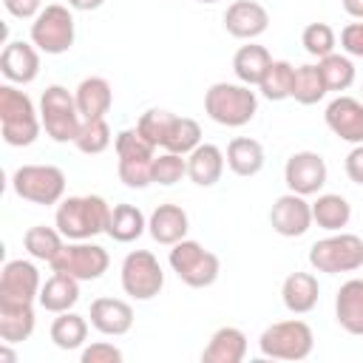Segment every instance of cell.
Instances as JSON below:
<instances>
[{"mask_svg":"<svg viewBox=\"0 0 363 363\" xmlns=\"http://www.w3.org/2000/svg\"><path fill=\"white\" fill-rule=\"evenodd\" d=\"M74 99H77V111L82 119H105V113L113 105V91L105 77H85L77 85Z\"/></svg>","mask_w":363,"mask_h":363,"instance_id":"ffe728a7","label":"cell"},{"mask_svg":"<svg viewBox=\"0 0 363 363\" xmlns=\"http://www.w3.org/2000/svg\"><path fill=\"white\" fill-rule=\"evenodd\" d=\"M3 6L17 20H34L43 11V0H3Z\"/></svg>","mask_w":363,"mask_h":363,"instance_id":"f6af8a7d","label":"cell"},{"mask_svg":"<svg viewBox=\"0 0 363 363\" xmlns=\"http://www.w3.org/2000/svg\"><path fill=\"white\" fill-rule=\"evenodd\" d=\"M352 218V207L340 193H320L312 201V221L329 233H337L349 224Z\"/></svg>","mask_w":363,"mask_h":363,"instance_id":"f1b7e54d","label":"cell"},{"mask_svg":"<svg viewBox=\"0 0 363 363\" xmlns=\"http://www.w3.org/2000/svg\"><path fill=\"white\" fill-rule=\"evenodd\" d=\"M111 204L102 196H68L60 201L54 224L68 241H88L108 230Z\"/></svg>","mask_w":363,"mask_h":363,"instance_id":"6da1fadb","label":"cell"},{"mask_svg":"<svg viewBox=\"0 0 363 363\" xmlns=\"http://www.w3.org/2000/svg\"><path fill=\"white\" fill-rule=\"evenodd\" d=\"M190 230V218L179 204H159L150 218H147V233L153 235L156 244L173 247L176 241H182Z\"/></svg>","mask_w":363,"mask_h":363,"instance_id":"d6986e66","label":"cell"},{"mask_svg":"<svg viewBox=\"0 0 363 363\" xmlns=\"http://www.w3.org/2000/svg\"><path fill=\"white\" fill-rule=\"evenodd\" d=\"M182 176H187V159L182 153H159L153 156V184L170 187L176 182H182Z\"/></svg>","mask_w":363,"mask_h":363,"instance_id":"ab89813d","label":"cell"},{"mask_svg":"<svg viewBox=\"0 0 363 363\" xmlns=\"http://www.w3.org/2000/svg\"><path fill=\"white\" fill-rule=\"evenodd\" d=\"M224 162L227 159H224L221 147L201 142L193 153H187V176L199 187H213L224 173Z\"/></svg>","mask_w":363,"mask_h":363,"instance_id":"cb8c5ba5","label":"cell"},{"mask_svg":"<svg viewBox=\"0 0 363 363\" xmlns=\"http://www.w3.org/2000/svg\"><path fill=\"white\" fill-rule=\"evenodd\" d=\"M340 48L349 57H363V20L360 23H349L340 31Z\"/></svg>","mask_w":363,"mask_h":363,"instance_id":"ee69618b","label":"cell"},{"mask_svg":"<svg viewBox=\"0 0 363 363\" xmlns=\"http://www.w3.org/2000/svg\"><path fill=\"white\" fill-rule=\"evenodd\" d=\"M320 286L312 272H292L281 284V301L292 315H306L318 306Z\"/></svg>","mask_w":363,"mask_h":363,"instance_id":"44dd1931","label":"cell"},{"mask_svg":"<svg viewBox=\"0 0 363 363\" xmlns=\"http://www.w3.org/2000/svg\"><path fill=\"white\" fill-rule=\"evenodd\" d=\"M346 176L354 182V184H363V145H354L349 153H346Z\"/></svg>","mask_w":363,"mask_h":363,"instance_id":"bcb514c9","label":"cell"},{"mask_svg":"<svg viewBox=\"0 0 363 363\" xmlns=\"http://www.w3.org/2000/svg\"><path fill=\"white\" fill-rule=\"evenodd\" d=\"M301 45L306 48V54L323 60L326 54L335 51L337 37H335V31H332L329 23H309V26L303 28V34H301Z\"/></svg>","mask_w":363,"mask_h":363,"instance_id":"f35d334b","label":"cell"},{"mask_svg":"<svg viewBox=\"0 0 363 363\" xmlns=\"http://www.w3.org/2000/svg\"><path fill=\"white\" fill-rule=\"evenodd\" d=\"M267 26L269 14L258 0H235L224 11V28L238 40H255L267 31Z\"/></svg>","mask_w":363,"mask_h":363,"instance_id":"e0dca14e","label":"cell"},{"mask_svg":"<svg viewBox=\"0 0 363 363\" xmlns=\"http://www.w3.org/2000/svg\"><path fill=\"white\" fill-rule=\"evenodd\" d=\"M147 230V218L136 204H113L111 207V218H108V235L119 244H130L136 241L142 233Z\"/></svg>","mask_w":363,"mask_h":363,"instance_id":"4316f807","label":"cell"},{"mask_svg":"<svg viewBox=\"0 0 363 363\" xmlns=\"http://www.w3.org/2000/svg\"><path fill=\"white\" fill-rule=\"evenodd\" d=\"M258 111V96L244 82H213L204 94V113L224 128L247 125Z\"/></svg>","mask_w":363,"mask_h":363,"instance_id":"3957f363","label":"cell"},{"mask_svg":"<svg viewBox=\"0 0 363 363\" xmlns=\"http://www.w3.org/2000/svg\"><path fill=\"white\" fill-rule=\"evenodd\" d=\"M31 43L45 54H65L74 45V14L68 6H45L31 23Z\"/></svg>","mask_w":363,"mask_h":363,"instance_id":"9c48e42d","label":"cell"},{"mask_svg":"<svg viewBox=\"0 0 363 363\" xmlns=\"http://www.w3.org/2000/svg\"><path fill=\"white\" fill-rule=\"evenodd\" d=\"M326 176H329L326 162L315 150H298L284 164V182L289 193H298V196H318L320 187L326 184Z\"/></svg>","mask_w":363,"mask_h":363,"instance_id":"4fadbf2b","label":"cell"},{"mask_svg":"<svg viewBox=\"0 0 363 363\" xmlns=\"http://www.w3.org/2000/svg\"><path fill=\"white\" fill-rule=\"evenodd\" d=\"M74 145L82 153H88V156H96V153L108 150L111 147V128H108V122L105 119H82V128H79Z\"/></svg>","mask_w":363,"mask_h":363,"instance_id":"8d00e7d4","label":"cell"},{"mask_svg":"<svg viewBox=\"0 0 363 363\" xmlns=\"http://www.w3.org/2000/svg\"><path fill=\"white\" fill-rule=\"evenodd\" d=\"M37 301H40V306H43L45 312H54V315L68 312V309L79 301V281H77L74 275H68V272H54V275L43 284Z\"/></svg>","mask_w":363,"mask_h":363,"instance_id":"d4e9b609","label":"cell"},{"mask_svg":"<svg viewBox=\"0 0 363 363\" xmlns=\"http://www.w3.org/2000/svg\"><path fill=\"white\" fill-rule=\"evenodd\" d=\"M11 187L23 201L31 204H60L65 193V173L57 164H23L11 176Z\"/></svg>","mask_w":363,"mask_h":363,"instance_id":"ba28073f","label":"cell"},{"mask_svg":"<svg viewBox=\"0 0 363 363\" xmlns=\"http://www.w3.org/2000/svg\"><path fill=\"white\" fill-rule=\"evenodd\" d=\"M173 119H176V113H170V111H164V108H150V111H145V113L139 116L136 130H139L153 147H162V145H164V136H167V130H170V125H173Z\"/></svg>","mask_w":363,"mask_h":363,"instance_id":"74e56055","label":"cell"},{"mask_svg":"<svg viewBox=\"0 0 363 363\" xmlns=\"http://www.w3.org/2000/svg\"><path fill=\"white\" fill-rule=\"evenodd\" d=\"M269 62H272L269 51H267L264 45L250 43V45H241V48L235 51V57H233V71H235L238 82H244V85L252 88V85H258V82L264 79Z\"/></svg>","mask_w":363,"mask_h":363,"instance_id":"83f0119b","label":"cell"},{"mask_svg":"<svg viewBox=\"0 0 363 363\" xmlns=\"http://www.w3.org/2000/svg\"><path fill=\"white\" fill-rule=\"evenodd\" d=\"M269 224L278 235L298 238L312 227V204L306 201V196L284 193L269 207Z\"/></svg>","mask_w":363,"mask_h":363,"instance_id":"5bb4252c","label":"cell"},{"mask_svg":"<svg viewBox=\"0 0 363 363\" xmlns=\"http://www.w3.org/2000/svg\"><path fill=\"white\" fill-rule=\"evenodd\" d=\"M164 272L150 250H133L122 261V289L136 301H150L162 292Z\"/></svg>","mask_w":363,"mask_h":363,"instance_id":"30bf717a","label":"cell"},{"mask_svg":"<svg viewBox=\"0 0 363 363\" xmlns=\"http://www.w3.org/2000/svg\"><path fill=\"white\" fill-rule=\"evenodd\" d=\"M65 235L60 233V230H54V227H45V224H34V227H28L26 230V235H23V247H26V252L31 255V258H37V261H54L57 258V252L62 250V241Z\"/></svg>","mask_w":363,"mask_h":363,"instance_id":"1f68e13d","label":"cell"},{"mask_svg":"<svg viewBox=\"0 0 363 363\" xmlns=\"http://www.w3.org/2000/svg\"><path fill=\"white\" fill-rule=\"evenodd\" d=\"M224 159H227V167L235 176L250 179V176L261 173V167H264V147H261V142H255L250 136H235L227 145Z\"/></svg>","mask_w":363,"mask_h":363,"instance_id":"484cf974","label":"cell"},{"mask_svg":"<svg viewBox=\"0 0 363 363\" xmlns=\"http://www.w3.org/2000/svg\"><path fill=\"white\" fill-rule=\"evenodd\" d=\"M292 82H295V65L286 60H272L264 79L258 82V91L269 99V102H281L292 96Z\"/></svg>","mask_w":363,"mask_h":363,"instance_id":"d6a6232c","label":"cell"},{"mask_svg":"<svg viewBox=\"0 0 363 363\" xmlns=\"http://www.w3.org/2000/svg\"><path fill=\"white\" fill-rule=\"evenodd\" d=\"M343 3V11L354 20H363V0H340Z\"/></svg>","mask_w":363,"mask_h":363,"instance_id":"c3c4849f","label":"cell"},{"mask_svg":"<svg viewBox=\"0 0 363 363\" xmlns=\"http://www.w3.org/2000/svg\"><path fill=\"white\" fill-rule=\"evenodd\" d=\"M199 3H218V0H199Z\"/></svg>","mask_w":363,"mask_h":363,"instance_id":"f907efd6","label":"cell"},{"mask_svg":"<svg viewBox=\"0 0 363 363\" xmlns=\"http://www.w3.org/2000/svg\"><path fill=\"white\" fill-rule=\"evenodd\" d=\"M244 357H247V335L238 326L216 329L201 352L204 363H241Z\"/></svg>","mask_w":363,"mask_h":363,"instance_id":"7402d4cb","label":"cell"},{"mask_svg":"<svg viewBox=\"0 0 363 363\" xmlns=\"http://www.w3.org/2000/svg\"><path fill=\"white\" fill-rule=\"evenodd\" d=\"M88 337V320L77 312H60L51 323V340L57 349L62 352H71V349H79Z\"/></svg>","mask_w":363,"mask_h":363,"instance_id":"4dcf8cb0","label":"cell"},{"mask_svg":"<svg viewBox=\"0 0 363 363\" xmlns=\"http://www.w3.org/2000/svg\"><path fill=\"white\" fill-rule=\"evenodd\" d=\"M113 147H116V156L119 159H153L156 156V147L136 128L119 130L116 139H113Z\"/></svg>","mask_w":363,"mask_h":363,"instance_id":"60d3db41","label":"cell"},{"mask_svg":"<svg viewBox=\"0 0 363 363\" xmlns=\"http://www.w3.org/2000/svg\"><path fill=\"white\" fill-rule=\"evenodd\" d=\"M0 360H14V352L9 349V343H3V346H0Z\"/></svg>","mask_w":363,"mask_h":363,"instance_id":"681fc988","label":"cell"},{"mask_svg":"<svg viewBox=\"0 0 363 363\" xmlns=\"http://www.w3.org/2000/svg\"><path fill=\"white\" fill-rule=\"evenodd\" d=\"M79 360L82 363H122V349H116L108 340H96V343L82 349Z\"/></svg>","mask_w":363,"mask_h":363,"instance_id":"7bdbcfd3","label":"cell"},{"mask_svg":"<svg viewBox=\"0 0 363 363\" xmlns=\"http://www.w3.org/2000/svg\"><path fill=\"white\" fill-rule=\"evenodd\" d=\"M108 250L91 241H71L62 244V250L57 252V258L51 261L54 272H68L77 281H96L108 272Z\"/></svg>","mask_w":363,"mask_h":363,"instance_id":"8fae6325","label":"cell"},{"mask_svg":"<svg viewBox=\"0 0 363 363\" xmlns=\"http://www.w3.org/2000/svg\"><path fill=\"white\" fill-rule=\"evenodd\" d=\"M329 94L326 82H323V74L318 65H298L295 68V82H292V99L301 102V105H315L320 102L323 96Z\"/></svg>","mask_w":363,"mask_h":363,"instance_id":"836d02e7","label":"cell"},{"mask_svg":"<svg viewBox=\"0 0 363 363\" xmlns=\"http://www.w3.org/2000/svg\"><path fill=\"white\" fill-rule=\"evenodd\" d=\"M40 269L31 261H6L0 272V306H26L40 298Z\"/></svg>","mask_w":363,"mask_h":363,"instance_id":"7c38bea8","label":"cell"},{"mask_svg":"<svg viewBox=\"0 0 363 363\" xmlns=\"http://www.w3.org/2000/svg\"><path fill=\"white\" fill-rule=\"evenodd\" d=\"M40 119L45 133L54 142H74L79 128H82V116L77 111V99L68 88L62 85H48L40 96Z\"/></svg>","mask_w":363,"mask_h":363,"instance_id":"52a82bcc","label":"cell"},{"mask_svg":"<svg viewBox=\"0 0 363 363\" xmlns=\"http://www.w3.org/2000/svg\"><path fill=\"white\" fill-rule=\"evenodd\" d=\"M0 128L3 142L11 147H28L37 142L43 119L34 111V102L26 91H17L14 85H0Z\"/></svg>","mask_w":363,"mask_h":363,"instance_id":"7a4b0ae2","label":"cell"},{"mask_svg":"<svg viewBox=\"0 0 363 363\" xmlns=\"http://www.w3.org/2000/svg\"><path fill=\"white\" fill-rule=\"evenodd\" d=\"M105 0H68V9H74V11H94V9H99Z\"/></svg>","mask_w":363,"mask_h":363,"instance_id":"7dc6e473","label":"cell"},{"mask_svg":"<svg viewBox=\"0 0 363 363\" xmlns=\"http://www.w3.org/2000/svg\"><path fill=\"white\" fill-rule=\"evenodd\" d=\"M329 130L349 142V145H363V102L354 99V96H335L329 105H326V113H323Z\"/></svg>","mask_w":363,"mask_h":363,"instance_id":"9a60e30c","label":"cell"},{"mask_svg":"<svg viewBox=\"0 0 363 363\" xmlns=\"http://www.w3.org/2000/svg\"><path fill=\"white\" fill-rule=\"evenodd\" d=\"M116 173L125 187L142 190V187L153 184V159H119Z\"/></svg>","mask_w":363,"mask_h":363,"instance_id":"b9f144b4","label":"cell"},{"mask_svg":"<svg viewBox=\"0 0 363 363\" xmlns=\"http://www.w3.org/2000/svg\"><path fill=\"white\" fill-rule=\"evenodd\" d=\"M34 332V306H0V337L3 343H23Z\"/></svg>","mask_w":363,"mask_h":363,"instance_id":"f546056e","label":"cell"},{"mask_svg":"<svg viewBox=\"0 0 363 363\" xmlns=\"http://www.w3.org/2000/svg\"><path fill=\"white\" fill-rule=\"evenodd\" d=\"M318 68L323 74V82L329 91H346L354 82V62L346 54H326L323 60H318Z\"/></svg>","mask_w":363,"mask_h":363,"instance_id":"d590c367","label":"cell"},{"mask_svg":"<svg viewBox=\"0 0 363 363\" xmlns=\"http://www.w3.org/2000/svg\"><path fill=\"white\" fill-rule=\"evenodd\" d=\"M199 145H201V125L196 119H190V116H176L173 125H170V130H167V136H164V145L162 147L170 150V153L187 156Z\"/></svg>","mask_w":363,"mask_h":363,"instance_id":"e575fe53","label":"cell"},{"mask_svg":"<svg viewBox=\"0 0 363 363\" xmlns=\"http://www.w3.org/2000/svg\"><path fill=\"white\" fill-rule=\"evenodd\" d=\"M0 71L9 82H17V85L34 82L40 74V48L34 43H23V40L6 43V48L0 54Z\"/></svg>","mask_w":363,"mask_h":363,"instance_id":"2e32d148","label":"cell"},{"mask_svg":"<svg viewBox=\"0 0 363 363\" xmlns=\"http://www.w3.org/2000/svg\"><path fill=\"white\" fill-rule=\"evenodd\" d=\"M91 326L111 337L128 335L133 326V306L122 298H96L91 303Z\"/></svg>","mask_w":363,"mask_h":363,"instance_id":"ac0fdd59","label":"cell"},{"mask_svg":"<svg viewBox=\"0 0 363 363\" xmlns=\"http://www.w3.org/2000/svg\"><path fill=\"white\" fill-rule=\"evenodd\" d=\"M335 318L349 335H363V278H349L335 295Z\"/></svg>","mask_w":363,"mask_h":363,"instance_id":"603a6c76","label":"cell"},{"mask_svg":"<svg viewBox=\"0 0 363 363\" xmlns=\"http://www.w3.org/2000/svg\"><path fill=\"white\" fill-rule=\"evenodd\" d=\"M173 272L179 275L182 284L193 286V289H204V286H213L218 272H221V261L216 252L204 250L199 241H190V238H182L173 244L170 255H167Z\"/></svg>","mask_w":363,"mask_h":363,"instance_id":"277c9868","label":"cell"},{"mask_svg":"<svg viewBox=\"0 0 363 363\" xmlns=\"http://www.w3.org/2000/svg\"><path fill=\"white\" fill-rule=\"evenodd\" d=\"M315 346V335L309 329V323L292 318V320H278L272 326H267L258 337V349L264 357L272 360H303L312 354Z\"/></svg>","mask_w":363,"mask_h":363,"instance_id":"5b68a950","label":"cell"},{"mask_svg":"<svg viewBox=\"0 0 363 363\" xmlns=\"http://www.w3.org/2000/svg\"><path fill=\"white\" fill-rule=\"evenodd\" d=\"M309 264L318 272H354L363 267V238L354 233H332L309 247Z\"/></svg>","mask_w":363,"mask_h":363,"instance_id":"8992f818","label":"cell"}]
</instances>
